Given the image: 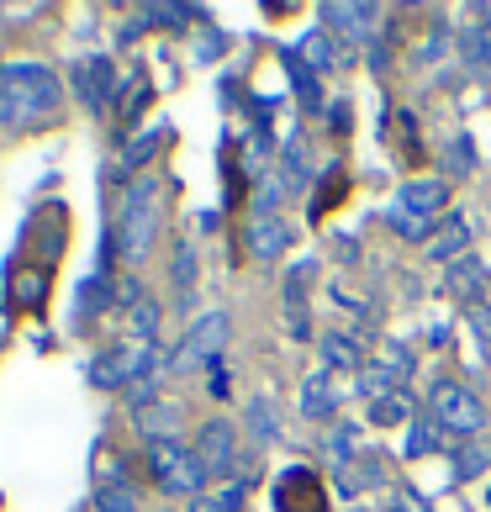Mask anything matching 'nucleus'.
Segmentation results:
<instances>
[{
	"label": "nucleus",
	"mask_w": 491,
	"mask_h": 512,
	"mask_svg": "<svg viewBox=\"0 0 491 512\" xmlns=\"http://www.w3.org/2000/svg\"><path fill=\"white\" fill-rule=\"evenodd\" d=\"M64 106V85L59 74L37 59H16L0 64V127L6 132H27L59 117Z\"/></svg>",
	"instance_id": "obj_1"
},
{
	"label": "nucleus",
	"mask_w": 491,
	"mask_h": 512,
	"mask_svg": "<svg viewBox=\"0 0 491 512\" xmlns=\"http://www.w3.org/2000/svg\"><path fill=\"white\" fill-rule=\"evenodd\" d=\"M159 227H164V180L159 175H138L122 191V206H117V249H122V264H148L159 243Z\"/></svg>",
	"instance_id": "obj_2"
},
{
	"label": "nucleus",
	"mask_w": 491,
	"mask_h": 512,
	"mask_svg": "<svg viewBox=\"0 0 491 512\" xmlns=\"http://www.w3.org/2000/svg\"><path fill=\"white\" fill-rule=\"evenodd\" d=\"M143 465H148V481H154L169 502H201L206 497V465L196 460L191 444L169 439V444H143Z\"/></svg>",
	"instance_id": "obj_3"
},
{
	"label": "nucleus",
	"mask_w": 491,
	"mask_h": 512,
	"mask_svg": "<svg viewBox=\"0 0 491 512\" xmlns=\"http://www.w3.org/2000/svg\"><path fill=\"white\" fill-rule=\"evenodd\" d=\"M154 375H164V354L159 344H143V338H122V344H111L90 359V386L96 391H132L154 381Z\"/></svg>",
	"instance_id": "obj_4"
},
{
	"label": "nucleus",
	"mask_w": 491,
	"mask_h": 512,
	"mask_svg": "<svg viewBox=\"0 0 491 512\" xmlns=\"http://www.w3.org/2000/svg\"><path fill=\"white\" fill-rule=\"evenodd\" d=\"M423 412L439 423V433H455V439H481V428L491 423V407L481 402V391L465 381H449V375L428 386Z\"/></svg>",
	"instance_id": "obj_5"
},
{
	"label": "nucleus",
	"mask_w": 491,
	"mask_h": 512,
	"mask_svg": "<svg viewBox=\"0 0 491 512\" xmlns=\"http://www.w3.org/2000/svg\"><path fill=\"white\" fill-rule=\"evenodd\" d=\"M233 338V317L228 312H201L191 328H185V338L175 349L164 354V375H196V370H212L222 349H228Z\"/></svg>",
	"instance_id": "obj_6"
},
{
	"label": "nucleus",
	"mask_w": 491,
	"mask_h": 512,
	"mask_svg": "<svg viewBox=\"0 0 491 512\" xmlns=\"http://www.w3.org/2000/svg\"><path fill=\"white\" fill-rule=\"evenodd\" d=\"M317 22H323V32L333 37L338 48L344 53H354V59H360V48H370L375 37H381V6H370V0H323V6H317Z\"/></svg>",
	"instance_id": "obj_7"
},
{
	"label": "nucleus",
	"mask_w": 491,
	"mask_h": 512,
	"mask_svg": "<svg viewBox=\"0 0 491 512\" xmlns=\"http://www.w3.org/2000/svg\"><path fill=\"white\" fill-rule=\"evenodd\" d=\"M69 85H74V101H80L90 117H106V111L117 106L122 69H117V59H106V53H85V59L69 64Z\"/></svg>",
	"instance_id": "obj_8"
},
{
	"label": "nucleus",
	"mask_w": 491,
	"mask_h": 512,
	"mask_svg": "<svg viewBox=\"0 0 491 512\" xmlns=\"http://www.w3.org/2000/svg\"><path fill=\"white\" fill-rule=\"evenodd\" d=\"M196 460L206 465V476L212 481H233L238 465H243V439H238V423L233 417H206L196 428Z\"/></svg>",
	"instance_id": "obj_9"
},
{
	"label": "nucleus",
	"mask_w": 491,
	"mask_h": 512,
	"mask_svg": "<svg viewBox=\"0 0 491 512\" xmlns=\"http://www.w3.org/2000/svg\"><path fill=\"white\" fill-rule=\"evenodd\" d=\"M386 212H402L412 222H433V217H449V180L439 175H418V180H402L391 191Z\"/></svg>",
	"instance_id": "obj_10"
},
{
	"label": "nucleus",
	"mask_w": 491,
	"mask_h": 512,
	"mask_svg": "<svg viewBox=\"0 0 491 512\" xmlns=\"http://www.w3.org/2000/svg\"><path fill=\"white\" fill-rule=\"evenodd\" d=\"M275 512H328V481L312 465H286L275 476Z\"/></svg>",
	"instance_id": "obj_11"
},
{
	"label": "nucleus",
	"mask_w": 491,
	"mask_h": 512,
	"mask_svg": "<svg viewBox=\"0 0 491 512\" xmlns=\"http://www.w3.org/2000/svg\"><path fill=\"white\" fill-rule=\"evenodd\" d=\"M312 275H317V259L307 254V259H296L291 270H286V280H280V301H286V333L296 338V344H307L312 338Z\"/></svg>",
	"instance_id": "obj_12"
},
{
	"label": "nucleus",
	"mask_w": 491,
	"mask_h": 512,
	"mask_svg": "<svg viewBox=\"0 0 491 512\" xmlns=\"http://www.w3.org/2000/svg\"><path fill=\"white\" fill-rule=\"evenodd\" d=\"M412 349L407 344H391V354L386 359H370V365L354 375V391L365 396V402H381V396H391V391H407V381H412Z\"/></svg>",
	"instance_id": "obj_13"
},
{
	"label": "nucleus",
	"mask_w": 491,
	"mask_h": 512,
	"mask_svg": "<svg viewBox=\"0 0 491 512\" xmlns=\"http://www.w3.org/2000/svg\"><path fill=\"white\" fill-rule=\"evenodd\" d=\"M317 354H323V370H333V375H360L365 365H370V328H333V333H323L317 338Z\"/></svg>",
	"instance_id": "obj_14"
},
{
	"label": "nucleus",
	"mask_w": 491,
	"mask_h": 512,
	"mask_svg": "<svg viewBox=\"0 0 491 512\" xmlns=\"http://www.w3.org/2000/svg\"><path fill=\"white\" fill-rule=\"evenodd\" d=\"M296 407H301V417H307V423H328V428H333V423H338V407H344V386H338V375L317 365L307 381H301Z\"/></svg>",
	"instance_id": "obj_15"
},
{
	"label": "nucleus",
	"mask_w": 491,
	"mask_h": 512,
	"mask_svg": "<svg viewBox=\"0 0 491 512\" xmlns=\"http://www.w3.org/2000/svg\"><path fill=\"white\" fill-rule=\"evenodd\" d=\"M470 238H476V222H470L465 212H449L439 217V227H433V238H428V259L433 264H455L470 254Z\"/></svg>",
	"instance_id": "obj_16"
},
{
	"label": "nucleus",
	"mask_w": 491,
	"mask_h": 512,
	"mask_svg": "<svg viewBox=\"0 0 491 512\" xmlns=\"http://www.w3.org/2000/svg\"><path fill=\"white\" fill-rule=\"evenodd\" d=\"M333 491H338L344 502H360L365 491H391V486H386V465H381V454H370V449H365L349 470H333Z\"/></svg>",
	"instance_id": "obj_17"
},
{
	"label": "nucleus",
	"mask_w": 491,
	"mask_h": 512,
	"mask_svg": "<svg viewBox=\"0 0 491 512\" xmlns=\"http://www.w3.org/2000/svg\"><path fill=\"white\" fill-rule=\"evenodd\" d=\"M291 243H296V227H291L286 217H249V254H254L259 264L286 259Z\"/></svg>",
	"instance_id": "obj_18"
},
{
	"label": "nucleus",
	"mask_w": 491,
	"mask_h": 512,
	"mask_svg": "<svg viewBox=\"0 0 491 512\" xmlns=\"http://www.w3.org/2000/svg\"><path fill=\"white\" fill-rule=\"evenodd\" d=\"M296 53L307 59L312 74H344V69H354V53L338 48L323 27H307V32H301V37H296Z\"/></svg>",
	"instance_id": "obj_19"
},
{
	"label": "nucleus",
	"mask_w": 491,
	"mask_h": 512,
	"mask_svg": "<svg viewBox=\"0 0 491 512\" xmlns=\"http://www.w3.org/2000/svg\"><path fill=\"white\" fill-rule=\"evenodd\" d=\"M132 428H138L143 444H169V439H180V428H185V407L180 402H154V407L132 412Z\"/></svg>",
	"instance_id": "obj_20"
},
{
	"label": "nucleus",
	"mask_w": 491,
	"mask_h": 512,
	"mask_svg": "<svg viewBox=\"0 0 491 512\" xmlns=\"http://www.w3.org/2000/svg\"><path fill=\"white\" fill-rule=\"evenodd\" d=\"M280 64H286V74H291V90H296L301 111H307V117H323V111H328V96H323V74H312V69H307V59H301L296 48H286V53H280Z\"/></svg>",
	"instance_id": "obj_21"
},
{
	"label": "nucleus",
	"mask_w": 491,
	"mask_h": 512,
	"mask_svg": "<svg viewBox=\"0 0 491 512\" xmlns=\"http://www.w3.org/2000/svg\"><path fill=\"white\" fill-rule=\"evenodd\" d=\"M117 307V280H111L106 270H96L90 280H80V301H74V328H90L101 312Z\"/></svg>",
	"instance_id": "obj_22"
},
{
	"label": "nucleus",
	"mask_w": 491,
	"mask_h": 512,
	"mask_svg": "<svg viewBox=\"0 0 491 512\" xmlns=\"http://www.w3.org/2000/svg\"><path fill=\"white\" fill-rule=\"evenodd\" d=\"M169 280H175L180 312H191V296L201 286V259H196V243L191 238H175V254H169Z\"/></svg>",
	"instance_id": "obj_23"
},
{
	"label": "nucleus",
	"mask_w": 491,
	"mask_h": 512,
	"mask_svg": "<svg viewBox=\"0 0 491 512\" xmlns=\"http://www.w3.org/2000/svg\"><path fill=\"white\" fill-rule=\"evenodd\" d=\"M349 196V164L344 159H333L323 175H317V185H312V206H307V222H323L338 201Z\"/></svg>",
	"instance_id": "obj_24"
},
{
	"label": "nucleus",
	"mask_w": 491,
	"mask_h": 512,
	"mask_svg": "<svg viewBox=\"0 0 491 512\" xmlns=\"http://www.w3.org/2000/svg\"><path fill=\"white\" fill-rule=\"evenodd\" d=\"M486 280H491V270H486L476 254H465V259L449 264V280H444V286H449V296H460L465 307H476V301L486 296Z\"/></svg>",
	"instance_id": "obj_25"
},
{
	"label": "nucleus",
	"mask_w": 491,
	"mask_h": 512,
	"mask_svg": "<svg viewBox=\"0 0 491 512\" xmlns=\"http://www.w3.org/2000/svg\"><path fill=\"white\" fill-rule=\"evenodd\" d=\"M476 164H481V154H476V138L470 132H460V138H449L444 143V154H439V180H470L476 175Z\"/></svg>",
	"instance_id": "obj_26"
},
{
	"label": "nucleus",
	"mask_w": 491,
	"mask_h": 512,
	"mask_svg": "<svg viewBox=\"0 0 491 512\" xmlns=\"http://www.w3.org/2000/svg\"><path fill=\"white\" fill-rule=\"evenodd\" d=\"M412 417H418V407H412V391H391V396H381V402L365 407V423H370V428H402V423H412Z\"/></svg>",
	"instance_id": "obj_27"
},
{
	"label": "nucleus",
	"mask_w": 491,
	"mask_h": 512,
	"mask_svg": "<svg viewBox=\"0 0 491 512\" xmlns=\"http://www.w3.org/2000/svg\"><path fill=\"white\" fill-rule=\"evenodd\" d=\"M280 185H286V196H301L312 180V164H307V148H301V138H291L286 148H280Z\"/></svg>",
	"instance_id": "obj_28"
},
{
	"label": "nucleus",
	"mask_w": 491,
	"mask_h": 512,
	"mask_svg": "<svg viewBox=\"0 0 491 512\" xmlns=\"http://www.w3.org/2000/svg\"><path fill=\"white\" fill-rule=\"evenodd\" d=\"M243 423H249V433H254V444H280V412H275V402L270 396H254L249 402V412H243Z\"/></svg>",
	"instance_id": "obj_29"
},
{
	"label": "nucleus",
	"mask_w": 491,
	"mask_h": 512,
	"mask_svg": "<svg viewBox=\"0 0 491 512\" xmlns=\"http://www.w3.org/2000/svg\"><path fill=\"white\" fill-rule=\"evenodd\" d=\"M360 454H365V449H360V428L338 417V423L328 428V460H333V470H349Z\"/></svg>",
	"instance_id": "obj_30"
},
{
	"label": "nucleus",
	"mask_w": 491,
	"mask_h": 512,
	"mask_svg": "<svg viewBox=\"0 0 491 512\" xmlns=\"http://www.w3.org/2000/svg\"><path fill=\"white\" fill-rule=\"evenodd\" d=\"M444 449V439H439V423H433V417L428 412H418V417H412V423H407V460H428V454H439Z\"/></svg>",
	"instance_id": "obj_31"
},
{
	"label": "nucleus",
	"mask_w": 491,
	"mask_h": 512,
	"mask_svg": "<svg viewBox=\"0 0 491 512\" xmlns=\"http://www.w3.org/2000/svg\"><path fill=\"white\" fill-rule=\"evenodd\" d=\"M455 48H460V59L476 69V74H491V32L486 27H460L455 32Z\"/></svg>",
	"instance_id": "obj_32"
},
{
	"label": "nucleus",
	"mask_w": 491,
	"mask_h": 512,
	"mask_svg": "<svg viewBox=\"0 0 491 512\" xmlns=\"http://www.w3.org/2000/svg\"><path fill=\"white\" fill-rule=\"evenodd\" d=\"M449 460H455V481H476L491 470V444L481 439H465L460 449H449Z\"/></svg>",
	"instance_id": "obj_33"
},
{
	"label": "nucleus",
	"mask_w": 491,
	"mask_h": 512,
	"mask_svg": "<svg viewBox=\"0 0 491 512\" xmlns=\"http://www.w3.org/2000/svg\"><path fill=\"white\" fill-rule=\"evenodd\" d=\"M465 328H470V354H476V365L491 370V307L476 301V307L465 312Z\"/></svg>",
	"instance_id": "obj_34"
},
{
	"label": "nucleus",
	"mask_w": 491,
	"mask_h": 512,
	"mask_svg": "<svg viewBox=\"0 0 491 512\" xmlns=\"http://www.w3.org/2000/svg\"><path fill=\"white\" fill-rule=\"evenodd\" d=\"M127 322H132V333H127V338H143V344H159V322H164V307H159L154 296H143V301H132Z\"/></svg>",
	"instance_id": "obj_35"
},
{
	"label": "nucleus",
	"mask_w": 491,
	"mask_h": 512,
	"mask_svg": "<svg viewBox=\"0 0 491 512\" xmlns=\"http://www.w3.org/2000/svg\"><path fill=\"white\" fill-rule=\"evenodd\" d=\"M164 138H169V127H148L143 138H132V143H127V154H122V164H127V169H143L148 159H154V148H159Z\"/></svg>",
	"instance_id": "obj_36"
},
{
	"label": "nucleus",
	"mask_w": 491,
	"mask_h": 512,
	"mask_svg": "<svg viewBox=\"0 0 491 512\" xmlns=\"http://www.w3.org/2000/svg\"><path fill=\"white\" fill-rule=\"evenodd\" d=\"M449 43H455V37H449V27H439V32H428L423 43H418V53H412V69H428V64H439L444 53H449Z\"/></svg>",
	"instance_id": "obj_37"
},
{
	"label": "nucleus",
	"mask_w": 491,
	"mask_h": 512,
	"mask_svg": "<svg viewBox=\"0 0 491 512\" xmlns=\"http://www.w3.org/2000/svg\"><path fill=\"white\" fill-rule=\"evenodd\" d=\"M96 512H143V507H138V497H132V486H101Z\"/></svg>",
	"instance_id": "obj_38"
},
{
	"label": "nucleus",
	"mask_w": 491,
	"mask_h": 512,
	"mask_svg": "<svg viewBox=\"0 0 491 512\" xmlns=\"http://www.w3.org/2000/svg\"><path fill=\"white\" fill-rule=\"evenodd\" d=\"M391 512H433V502L418 497V486L396 481V486H391Z\"/></svg>",
	"instance_id": "obj_39"
},
{
	"label": "nucleus",
	"mask_w": 491,
	"mask_h": 512,
	"mask_svg": "<svg viewBox=\"0 0 491 512\" xmlns=\"http://www.w3.org/2000/svg\"><path fill=\"white\" fill-rule=\"evenodd\" d=\"M323 117H328V132H333V138H349V132H354V106H349V101H328Z\"/></svg>",
	"instance_id": "obj_40"
},
{
	"label": "nucleus",
	"mask_w": 491,
	"mask_h": 512,
	"mask_svg": "<svg viewBox=\"0 0 491 512\" xmlns=\"http://www.w3.org/2000/svg\"><path fill=\"white\" fill-rule=\"evenodd\" d=\"M148 96H154V90H148V80H132L127 101H122V122H138V117H143V106H148Z\"/></svg>",
	"instance_id": "obj_41"
},
{
	"label": "nucleus",
	"mask_w": 491,
	"mask_h": 512,
	"mask_svg": "<svg viewBox=\"0 0 491 512\" xmlns=\"http://www.w3.org/2000/svg\"><path fill=\"white\" fill-rule=\"evenodd\" d=\"M43 270H32V275H22V307H43V296H48V286H43Z\"/></svg>",
	"instance_id": "obj_42"
},
{
	"label": "nucleus",
	"mask_w": 491,
	"mask_h": 512,
	"mask_svg": "<svg viewBox=\"0 0 491 512\" xmlns=\"http://www.w3.org/2000/svg\"><path fill=\"white\" fill-rule=\"evenodd\" d=\"M206 391H212L217 402H228V391H233V375H228V365H222V359L212 365V375H206Z\"/></svg>",
	"instance_id": "obj_43"
},
{
	"label": "nucleus",
	"mask_w": 491,
	"mask_h": 512,
	"mask_svg": "<svg viewBox=\"0 0 491 512\" xmlns=\"http://www.w3.org/2000/svg\"><path fill=\"white\" fill-rule=\"evenodd\" d=\"M365 59H370V69H375V74H386V69H391V43H386V32L365 48Z\"/></svg>",
	"instance_id": "obj_44"
},
{
	"label": "nucleus",
	"mask_w": 491,
	"mask_h": 512,
	"mask_svg": "<svg viewBox=\"0 0 491 512\" xmlns=\"http://www.w3.org/2000/svg\"><path fill=\"white\" fill-rule=\"evenodd\" d=\"M222 48H228V37H222V32L212 27V32H206V37H201V43H196V59H201V64H212V59H217V53H222Z\"/></svg>",
	"instance_id": "obj_45"
},
{
	"label": "nucleus",
	"mask_w": 491,
	"mask_h": 512,
	"mask_svg": "<svg viewBox=\"0 0 491 512\" xmlns=\"http://www.w3.org/2000/svg\"><path fill=\"white\" fill-rule=\"evenodd\" d=\"M333 259H344V264H354V259H360V243H354L349 233H338V238H333Z\"/></svg>",
	"instance_id": "obj_46"
},
{
	"label": "nucleus",
	"mask_w": 491,
	"mask_h": 512,
	"mask_svg": "<svg viewBox=\"0 0 491 512\" xmlns=\"http://www.w3.org/2000/svg\"><path fill=\"white\" fill-rule=\"evenodd\" d=\"M470 22L491 32V0H476V6H470Z\"/></svg>",
	"instance_id": "obj_47"
},
{
	"label": "nucleus",
	"mask_w": 491,
	"mask_h": 512,
	"mask_svg": "<svg viewBox=\"0 0 491 512\" xmlns=\"http://www.w3.org/2000/svg\"><path fill=\"white\" fill-rule=\"evenodd\" d=\"M423 338H428L433 349H444V344H449V328H444V322H428V333H423Z\"/></svg>",
	"instance_id": "obj_48"
},
{
	"label": "nucleus",
	"mask_w": 491,
	"mask_h": 512,
	"mask_svg": "<svg viewBox=\"0 0 491 512\" xmlns=\"http://www.w3.org/2000/svg\"><path fill=\"white\" fill-rule=\"evenodd\" d=\"M191 512H228V507H222L217 497H201V502H191Z\"/></svg>",
	"instance_id": "obj_49"
},
{
	"label": "nucleus",
	"mask_w": 491,
	"mask_h": 512,
	"mask_svg": "<svg viewBox=\"0 0 491 512\" xmlns=\"http://www.w3.org/2000/svg\"><path fill=\"white\" fill-rule=\"evenodd\" d=\"M486 507H491V486H486Z\"/></svg>",
	"instance_id": "obj_50"
},
{
	"label": "nucleus",
	"mask_w": 491,
	"mask_h": 512,
	"mask_svg": "<svg viewBox=\"0 0 491 512\" xmlns=\"http://www.w3.org/2000/svg\"><path fill=\"white\" fill-rule=\"evenodd\" d=\"M349 512H365V507H349Z\"/></svg>",
	"instance_id": "obj_51"
},
{
	"label": "nucleus",
	"mask_w": 491,
	"mask_h": 512,
	"mask_svg": "<svg viewBox=\"0 0 491 512\" xmlns=\"http://www.w3.org/2000/svg\"><path fill=\"white\" fill-rule=\"evenodd\" d=\"M164 512H180V507H164Z\"/></svg>",
	"instance_id": "obj_52"
}]
</instances>
